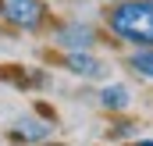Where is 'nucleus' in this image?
Segmentation results:
<instances>
[{
  "mask_svg": "<svg viewBox=\"0 0 153 146\" xmlns=\"http://www.w3.org/2000/svg\"><path fill=\"white\" fill-rule=\"evenodd\" d=\"M125 64H128V72L139 75V78H153V50H132Z\"/></svg>",
  "mask_w": 153,
  "mask_h": 146,
  "instance_id": "obj_7",
  "label": "nucleus"
},
{
  "mask_svg": "<svg viewBox=\"0 0 153 146\" xmlns=\"http://www.w3.org/2000/svg\"><path fill=\"white\" fill-rule=\"evenodd\" d=\"M4 32H7V25H4V22H0V36H4Z\"/></svg>",
  "mask_w": 153,
  "mask_h": 146,
  "instance_id": "obj_11",
  "label": "nucleus"
},
{
  "mask_svg": "<svg viewBox=\"0 0 153 146\" xmlns=\"http://www.w3.org/2000/svg\"><path fill=\"white\" fill-rule=\"evenodd\" d=\"M39 146H68V143H57V139H46V143H39Z\"/></svg>",
  "mask_w": 153,
  "mask_h": 146,
  "instance_id": "obj_10",
  "label": "nucleus"
},
{
  "mask_svg": "<svg viewBox=\"0 0 153 146\" xmlns=\"http://www.w3.org/2000/svg\"><path fill=\"white\" fill-rule=\"evenodd\" d=\"M0 22L14 32H43L50 7L43 0H0Z\"/></svg>",
  "mask_w": 153,
  "mask_h": 146,
  "instance_id": "obj_2",
  "label": "nucleus"
},
{
  "mask_svg": "<svg viewBox=\"0 0 153 146\" xmlns=\"http://www.w3.org/2000/svg\"><path fill=\"white\" fill-rule=\"evenodd\" d=\"M61 68L75 78H89V82H100L111 75V64L103 57H96L93 50H71V54H61Z\"/></svg>",
  "mask_w": 153,
  "mask_h": 146,
  "instance_id": "obj_4",
  "label": "nucleus"
},
{
  "mask_svg": "<svg viewBox=\"0 0 153 146\" xmlns=\"http://www.w3.org/2000/svg\"><path fill=\"white\" fill-rule=\"evenodd\" d=\"M125 146H153V139H135V143H125Z\"/></svg>",
  "mask_w": 153,
  "mask_h": 146,
  "instance_id": "obj_9",
  "label": "nucleus"
},
{
  "mask_svg": "<svg viewBox=\"0 0 153 146\" xmlns=\"http://www.w3.org/2000/svg\"><path fill=\"white\" fill-rule=\"evenodd\" d=\"M50 39H53V46L61 54H71V50H93L100 43V32L89 22H61Z\"/></svg>",
  "mask_w": 153,
  "mask_h": 146,
  "instance_id": "obj_3",
  "label": "nucleus"
},
{
  "mask_svg": "<svg viewBox=\"0 0 153 146\" xmlns=\"http://www.w3.org/2000/svg\"><path fill=\"white\" fill-rule=\"evenodd\" d=\"M111 39L132 50H153V0H114L103 11Z\"/></svg>",
  "mask_w": 153,
  "mask_h": 146,
  "instance_id": "obj_1",
  "label": "nucleus"
},
{
  "mask_svg": "<svg viewBox=\"0 0 153 146\" xmlns=\"http://www.w3.org/2000/svg\"><path fill=\"white\" fill-rule=\"evenodd\" d=\"M100 110H111V114H117V110H128L132 107V89L125 86V82H107V86H100Z\"/></svg>",
  "mask_w": 153,
  "mask_h": 146,
  "instance_id": "obj_6",
  "label": "nucleus"
},
{
  "mask_svg": "<svg viewBox=\"0 0 153 146\" xmlns=\"http://www.w3.org/2000/svg\"><path fill=\"white\" fill-rule=\"evenodd\" d=\"M50 136H53V125L43 121L39 114H22L7 128V143H18V146H39V143H46Z\"/></svg>",
  "mask_w": 153,
  "mask_h": 146,
  "instance_id": "obj_5",
  "label": "nucleus"
},
{
  "mask_svg": "<svg viewBox=\"0 0 153 146\" xmlns=\"http://www.w3.org/2000/svg\"><path fill=\"white\" fill-rule=\"evenodd\" d=\"M132 132H135V121H117V125H111V139H125Z\"/></svg>",
  "mask_w": 153,
  "mask_h": 146,
  "instance_id": "obj_8",
  "label": "nucleus"
}]
</instances>
